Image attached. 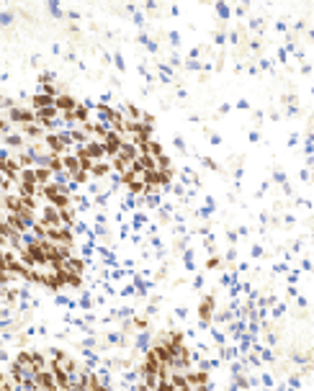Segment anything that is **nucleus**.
Wrapping results in <instances>:
<instances>
[{"label":"nucleus","mask_w":314,"mask_h":391,"mask_svg":"<svg viewBox=\"0 0 314 391\" xmlns=\"http://www.w3.org/2000/svg\"><path fill=\"white\" fill-rule=\"evenodd\" d=\"M80 103L73 98V95H67V93H62V95H57L54 98V108H57V113H67V111H75Z\"/></svg>","instance_id":"nucleus-5"},{"label":"nucleus","mask_w":314,"mask_h":391,"mask_svg":"<svg viewBox=\"0 0 314 391\" xmlns=\"http://www.w3.org/2000/svg\"><path fill=\"white\" fill-rule=\"evenodd\" d=\"M57 216H59V227H65V229L75 227V211L70 206L67 209H57Z\"/></svg>","instance_id":"nucleus-9"},{"label":"nucleus","mask_w":314,"mask_h":391,"mask_svg":"<svg viewBox=\"0 0 314 391\" xmlns=\"http://www.w3.org/2000/svg\"><path fill=\"white\" fill-rule=\"evenodd\" d=\"M108 173H111L108 160H98V162H93V167H90V175H95V178H103V175H108Z\"/></svg>","instance_id":"nucleus-21"},{"label":"nucleus","mask_w":314,"mask_h":391,"mask_svg":"<svg viewBox=\"0 0 314 391\" xmlns=\"http://www.w3.org/2000/svg\"><path fill=\"white\" fill-rule=\"evenodd\" d=\"M34 180H36L39 188L49 185V183H52V170H49V167H34Z\"/></svg>","instance_id":"nucleus-15"},{"label":"nucleus","mask_w":314,"mask_h":391,"mask_svg":"<svg viewBox=\"0 0 314 391\" xmlns=\"http://www.w3.org/2000/svg\"><path fill=\"white\" fill-rule=\"evenodd\" d=\"M73 116H75V124H90V108L88 106H78L75 111H73Z\"/></svg>","instance_id":"nucleus-20"},{"label":"nucleus","mask_w":314,"mask_h":391,"mask_svg":"<svg viewBox=\"0 0 314 391\" xmlns=\"http://www.w3.org/2000/svg\"><path fill=\"white\" fill-rule=\"evenodd\" d=\"M3 101H6V98H3V95H0V103H3Z\"/></svg>","instance_id":"nucleus-31"},{"label":"nucleus","mask_w":314,"mask_h":391,"mask_svg":"<svg viewBox=\"0 0 314 391\" xmlns=\"http://www.w3.org/2000/svg\"><path fill=\"white\" fill-rule=\"evenodd\" d=\"M8 118L11 121H16L18 126H23V124H34V111L31 108H26V106H11L8 108Z\"/></svg>","instance_id":"nucleus-3"},{"label":"nucleus","mask_w":314,"mask_h":391,"mask_svg":"<svg viewBox=\"0 0 314 391\" xmlns=\"http://www.w3.org/2000/svg\"><path fill=\"white\" fill-rule=\"evenodd\" d=\"M62 268H65L67 273H75V276H83V273H85V263H83L80 257H75V255H73V257L67 260V263L62 265Z\"/></svg>","instance_id":"nucleus-13"},{"label":"nucleus","mask_w":314,"mask_h":391,"mask_svg":"<svg viewBox=\"0 0 314 391\" xmlns=\"http://www.w3.org/2000/svg\"><path fill=\"white\" fill-rule=\"evenodd\" d=\"M29 363H31L34 373H36V371H44V368H46V355L39 353V350H29Z\"/></svg>","instance_id":"nucleus-10"},{"label":"nucleus","mask_w":314,"mask_h":391,"mask_svg":"<svg viewBox=\"0 0 314 391\" xmlns=\"http://www.w3.org/2000/svg\"><path fill=\"white\" fill-rule=\"evenodd\" d=\"M85 150H88V155H90V160H93V162L106 160V152H103V144H101V142H93V139H90V142L85 144Z\"/></svg>","instance_id":"nucleus-14"},{"label":"nucleus","mask_w":314,"mask_h":391,"mask_svg":"<svg viewBox=\"0 0 314 391\" xmlns=\"http://www.w3.org/2000/svg\"><path fill=\"white\" fill-rule=\"evenodd\" d=\"M70 201H73V199H70L67 188H62V190L54 196V199H52V204H49V206H54V209H67V206H70Z\"/></svg>","instance_id":"nucleus-16"},{"label":"nucleus","mask_w":314,"mask_h":391,"mask_svg":"<svg viewBox=\"0 0 314 391\" xmlns=\"http://www.w3.org/2000/svg\"><path fill=\"white\" fill-rule=\"evenodd\" d=\"M67 286H73V288H80V286H83V276L67 273Z\"/></svg>","instance_id":"nucleus-25"},{"label":"nucleus","mask_w":314,"mask_h":391,"mask_svg":"<svg viewBox=\"0 0 314 391\" xmlns=\"http://www.w3.org/2000/svg\"><path fill=\"white\" fill-rule=\"evenodd\" d=\"M211 314H214V296H204L201 304H199V316H201V322L209 324V322H211Z\"/></svg>","instance_id":"nucleus-7"},{"label":"nucleus","mask_w":314,"mask_h":391,"mask_svg":"<svg viewBox=\"0 0 314 391\" xmlns=\"http://www.w3.org/2000/svg\"><path fill=\"white\" fill-rule=\"evenodd\" d=\"M21 132H23L26 139H44V129L39 124H23Z\"/></svg>","instance_id":"nucleus-12"},{"label":"nucleus","mask_w":314,"mask_h":391,"mask_svg":"<svg viewBox=\"0 0 314 391\" xmlns=\"http://www.w3.org/2000/svg\"><path fill=\"white\" fill-rule=\"evenodd\" d=\"M134 391H155V388H150L147 383H137V388H134Z\"/></svg>","instance_id":"nucleus-30"},{"label":"nucleus","mask_w":314,"mask_h":391,"mask_svg":"<svg viewBox=\"0 0 314 391\" xmlns=\"http://www.w3.org/2000/svg\"><path fill=\"white\" fill-rule=\"evenodd\" d=\"M124 118H129V121H137L139 124V118H142V108L139 106H134V103H124Z\"/></svg>","instance_id":"nucleus-17"},{"label":"nucleus","mask_w":314,"mask_h":391,"mask_svg":"<svg viewBox=\"0 0 314 391\" xmlns=\"http://www.w3.org/2000/svg\"><path fill=\"white\" fill-rule=\"evenodd\" d=\"M137 155H139V150H137V147H134L132 142H124L116 157H121L124 162H127V165H129V162H134V160H137Z\"/></svg>","instance_id":"nucleus-8"},{"label":"nucleus","mask_w":314,"mask_h":391,"mask_svg":"<svg viewBox=\"0 0 314 391\" xmlns=\"http://www.w3.org/2000/svg\"><path fill=\"white\" fill-rule=\"evenodd\" d=\"M31 106H34V111H41V108H49V106H54V98H52V95H44V93H39V95H34V98H31Z\"/></svg>","instance_id":"nucleus-19"},{"label":"nucleus","mask_w":314,"mask_h":391,"mask_svg":"<svg viewBox=\"0 0 314 391\" xmlns=\"http://www.w3.org/2000/svg\"><path fill=\"white\" fill-rule=\"evenodd\" d=\"M70 137H73V144H78V147L88 144V142H90V124H83V126H75Z\"/></svg>","instance_id":"nucleus-6"},{"label":"nucleus","mask_w":314,"mask_h":391,"mask_svg":"<svg viewBox=\"0 0 314 391\" xmlns=\"http://www.w3.org/2000/svg\"><path fill=\"white\" fill-rule=\"evenodd\" d=\"M85 388H88V391H111V388L98 378V373H90V371H88V378H85Z\"/></svg>","instance_id":"nucleus-11"},{"label":"nucleus","mask_w":314,"mask_h":391,"mask_svg":"<svg viewBox=\"0 0 314 391\" xmlns=\"http://www.w3.org/2000/svg\"><path fill=\"white\" fill-rule=\"evenodd\" d=\"M157 165H160V170H175V167H173V160H170L167 155H160V157H157Z\"/></svg>","instance_id":"nucleus-24"},{"label":"nucleus","mask_w":314,"mask_h":391,"mask_svg":"<svg viewBox=\"0 0 314 391\" xmlns=\"http://www.w3.org/2000/svg\"><path fill=\"white\" fill-rule=\"evenodd\" d=\"M62 167H65V173H67V175H73L75 170H80V165H78V157H75L73 152L62 155Z\"/></svg>","instance_id":"nucleus-18"},{"label":"nucleus","mask_w":314,"mask_h":391,"mask_svg":"<svg viewBox=\"0 0 314 391\" xmlns=\"http://www.w3.org/2000/svg\"><path fill=\"white\" fill-rule=\"evenodd\" d=\"M155 391H175V386H173L170 381H157V386H155Z\"/></svg>","instance_id":"nucleus-26"},{"label":"nucleus","mask_w":314,"mask_h":391,"mask_svg":"<svg viewBox=\"0 0 314 391\" xmlns=\"http://www.w3.org/2000/svg\"><path fill=\"white\" fill-rule=\"evenodd\" d=\"M134 324H137V327H139V330H147V319H144V316L134 319Z\"/></svg>","instance_id":"nucleus-28"},{"label":"nucleus","mask_w":314,"mask_h":391,"mask_svg":"<svg viewBox=\"0 0 314 391\" xmlns=\"http://www.w3.org/2000/svg\"><path fill=\"white\" fill-rule=\"evenodd\" d=\"M88 178H90V173H88V170H75V173L70 175V180H73L75 185H83V183H88Z\"/></svg>","instance_id":"nucleus-22"},{"label":"nucleus","mask_w":314,"mask_h":391,"mask_svg":"<svg viewBox=\"0 0 314 391\" xmlns=\"http://www.w3.org/2000/svg\"><path fill=\"white\" fill-rule=\"evenodd\" d=\"M127 185H129V190H132V193H144V190H147V188H144V183H142V178H134V180H129Z\"/></svg>","instance_id":"nucleus-23"},{"label":"nucleus","mask_w":314,"mask_h":391,"mask_svg":"<svg viewBox=\"0 0 314 391\" xmlns=\"http://www.w3.org/2000/svg\"><path fill=\"white\" fill-rule=\"evenodd\" d=\"M6 142H8V144H18V147L23 144V139H21L18 134H6Z\"/></svg>","instance_id":"nucleus-27"},{"label":"nucleus","mask_w":314,"mask_h":391,"mask_svg":"<svg viewBox=\"0 0 314 391\" xmlns=\"http://www.w3.org/2000/svg\"><path fill=\"white\" fill-rule=\"evenodd\" d=\"M31 381H34L36 391H59L57 383H54V376H52L46 368H44V371H36V373L31 376Z\"/></svg>","instance_id":"nucleus-2"},{"label":"nucleus","mask_w":314,"mask_h":391,"mask_svg":"<svg viewBox=\"0 0 314 391\" xmlns=\"http://www.w3.org/2000/svg\"><path fill=\"white\" fill-rule=\"evenodd\" d=\"M185 383L191 388H199V386H209V373L206 371H185Z\"/></svg>","instance_id":"nucleus-4"},{"label":"nucleus","mask_w":314,"mask_h":391,"mask_svg":"<svg viewBox=\"0 0 314 391\" xmlns=\"http://www.w3.org/2000/svg\"><path fill=\"white\" fill-rule=\"evenodd\" d=\"M46 239H49L52 245L70 247V250H73V245H75V234H73V229H65V227H49V229H46Z\"/></svg>","instance_id":"nucleus-1"},{"label":"nucleus","mask_w":314,"mask_h":391,"mask_svg":"<svg viewBox=\"0 0 314 391\" xmlns=\"http://www.w3.org/2000/svg\"><path fill=\"white\" fill-rule=\"evenodd\" d=\"M219 265V257H209V263H206V268H216Z\"/></svg>","instance_id":"nucleus-29"}]
</instances>
